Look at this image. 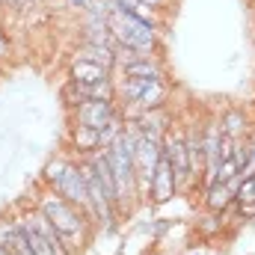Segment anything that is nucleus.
<instances>
[{
	"label": "nucleus",
	"instance_id": "obj_1",
	"mask_svg": "<svg viewBox=\"0 0 255 255\" xmlns=\"http://www.w3.org/2000/svg\"><path fill=\"white\" fill-rule=\"evenodd\" d=\"M33 205H36V208H39L54 226H57V232L71 244L74 253L83 250V244L89 241V235H92V229H95V223H92L86 214H80L71 202H65L54 187H45V184L39 187L36 199H33Z\"/></svg>",
	"mask_w": 255,
	"mask_h": 255
},
{
	"label": "nucleus",
	"instance_id": "obj_2",
	"mask_svg": "<svg viewBox=\"0 0 255 255\" xmlns=\"http://www.w3.org/2000/svg\"><path fill=\"white\" fill-rule=\"evenodd\" d=\"M107 30L113 33L116 48L136 51V54H154L157 51V42H160V36H157L160 30H154V27L142 24L139 18H133L116 0L110 3V12H107Z\"/></svg>",
	"mask_w": 255,
	"mask_h": 255
},
{
	"label": "nucleus",
	"instance_id": "obj_3",
	"mask_svg": "<svg viewBox=\"0 0 255 255\" xmlns=\"http://www.w3.org/2000/svg\"><path fill=\"white\" fill-rule=\"evenodd\" d=\"M160 148H163V154L169 157V163H172V169H175L178 187H181V190H187V187L193 184V178H190L187 145H184V125H181V122L169 119V125H166L163 136H160Z\"/></svg>",
	"mask_w": 255,
	"mask_h": 255
},
{
	"label": "nucleus",
	"instance_id": "obj_4",
	"mask_svg": "<svg viewBox=\"0 0 255 255\" xmlns=\"http://www.w3.org/2000/svg\"><path fill=\"white\" fill-rule=\"evenodd\" d=\"M54 190L60 193L65 202H71L80 214H86V217L95 223V214H92V199H89V187H86V178H83V172H80L77 157H71L68 169L63 172V178L54 184Z\"/></svg>",
	"mask_w": 255,
	"mask_h": 255
},
{
	"label": "nucleus",
	"instance_id": "obj_5",
	"mask_svg": "<svg viewBox=\"0 0 255 255\" xmlns=\"http://www.w3.org/2000/svg\"><path fill=\"white\" fill-rule=\"evenodd\" d=\"M18 220H21V223H27L36 235H42V238L54 247V253H57V255H77L74 250H71V244H68L63 235L57 232V226H54V223H51V220L36 208V205H33V208H27V211H21V214H18Z\"/></svg>",
	"mask_w": 255,
	"mask_h": 255
},
{
	"label": "nucleus",
	"instance_id": "obj_6",
	"mask_svg": "<svg viewBox=\"0 0 255 255\" xmlns=\"http://www.w3.org/2000/svg\"><path fill=\"white\" fill-rule=\"evenodd\" d=\"M116 116H119V101H80L77 107H71V122L98 130Z\"/></svg>",
	"mask_w": 255,
	"mask_h": 255
},
{
	"label": "nucleus",
	"instance_id": "obj_7",
	"mask_svg": "<svg viewBox=\"0 0 255 255\" xmlns=\"http://www.w3.org/2000/svg\"><path fill=\"white\" fill-rule=\"evenodd\" d=\"M175 193H181L178 178H175V169H172L169 157H166L163 148H160V160H157V169H154V175H151V193H148V202L163 205V202H169Z\"/></svg>",
	"mask_w": 255,
	"mask_h": 255
},
{
	"label": "nucleus",
	"instance_id": "obj_8",
	"mask_svg": "<svg viewBox=\"0 0 255 255\" xmlns=\"http://www.w3.org/2000/svg\"><path fill=\"white\" fill-rule=\"evenodd\" d=\"M184 145H187V163H190L193 184L202 181L205 172V145H202V119H190L184 125Z\"/></svg>",
	"mask_w": 255,
	"mask_h": 255
},
{
	"label": "nucleus",
	"instance_id": "obj_9",
	"mask_svg": "<svg viewBox=\"0 0 255 255\" xmlns=\"http://www.w3.org/2000/svg\"><path fill=\"white\" fill-rule=\"evenodd\" d=\"M253 125H255V119L247 107H226L220 113V130H223V136L247 139V136H253Z\"/></svg>",
	"mask_w": 255,
	"mask_h": 255
},
{
	"label": "nucleus",
	"instance_id": "obj_10",
	"mask_svg": "<svg viewBox=\"0 0 255 255\" xmlns=\"http://www.w3.org/2000/svg\"><path fill=\"white\" fill-rule=\"evenodd\" d=\"M68 148L74 157H89L92 151L101 148V130L98 128H86L71 122V130H68Z\"/></svg>",
	"mask_w": 255,
	"mask_h": 255
},
{
	"label": "nucleus",
	"instance_id": "obj_11",
	"mask_svg": "<svg viewBox=\"0 0 255 255\" xmlns=\"http://www.w3.org/2000/svg\"><path fill=\"white\" fill-rule=\"evenodd\" d=\"M71 60H86V63L104 65V68H110V71H116V68H119L116 48H110V45H92V42H83V45L74 51V57H71Z\"/></svg>",
	"mask_w": 255,
	"mask_h": 255
},
{
	"label": "nucleus",
	"instance_id": "obj_12",
	"mask_svg": "<svg viewBox=\"0 0 255 255\" xmlns=\"http://www.w3.org/2000/svg\"><path fill=\"white\" fill-rule=\"evenodd\" d=\"M119 71L125 77H142V80H166V68L163 63L151 54V57H142V60H133L128 65H119Z\"/></svg>",
	"mask_w": 255,
	"mask_h": 255
},
{
	"label": "nucleus",
	"instance_id": "obj_13",
	"mask_svg": "<svg viewBox=\"0 0 255 255\" xmlns=\"http://www.w3.org/2000/svg\"><path fill=\"white\" fill-rule=\"evenodd\" d=\"M68 80L74 83H98V80H113V71L104 65L86 63V60H71L68 63Z\"/></svg>",
	"mask_w": 255,
	"mask_h": 255
},
{
	"label": "nucleus",
	"instance_id": "obj_14",
	"mask_svg": "<svg viewBox=\"0 0 255 255\" xmlns=\"http://www.w3.org/2000/svg\"><path fill=\"white\" fill-rule=\"evenodd\" d=\"M232 205H235V193H232L229 184L214 181L211 187H205V211H211V214H226V211H232Z\"/></svg>",
	"mask_w": 255,
	"mask_h": 255
},
{
	"label": "nucleus",
	"instance_id": "obj_15",
	"mask_svg": "<svg viewBox=\"0 0 255 255\" xmlns=\"http://www.w3.org/2000/svg\"><path fill=\"white\" fill-rule=\"evenodd\" d=\"M18 226H21V232H24V238H27V244H30V253H33V255H57V253H54V247H51V244H48L42 235H36V232L27 226V223H21V220H18Z\"/></svg>",
	"mask_w": 255,
	"mask_h": 255
},
{
	"label": "nucleus",
	"instance_id": "obj_16",
	"mask_svg": "<svg viewBox=\"0 0 255 255\" xmlns=\"http://www.w3.org/2000/svg\"><path fill=\"white\" fill-rule=\"evenodd\" d=\"M68 163H71V157H57V160H51V163L45 166V172H42V184H45V187H54V184L63 178V172L68 169Z\"/></svg>",
	"mask_w": 255,
	"mask_h": 255
},
{
	"label": "nucleus",
	"instance_id": "obj_17",
	"mask_svg": "<svg viewBox=\"0 0 255 255\" xmlns=\"http://www.w3.org/2000/svg\"><path fill=\"white\" fill-rule=\"evenodd\" d=\"M238 172H241V166H238V160H235V157H229V160H220V166H217V181L229 184V181H232Z\"/></svg>",
	"mask_w": 255,
	"mask_h": 255
},
{
	"label": "nucleus",
	"instance_id": "obj_18",
	"mask_svg": "<svg viewBox=\"0 0 255 255\" xmlns=\"http://www.w3.org/2000/svg\"><path fill=\"white\" fill-rule=\"evenodd\" d=\"M18 235V217H3L0 220V247H9V241Z\"/></svg>",
	"mask_w": 255,
	"mask_h": 255
},
{
	"label": "nucleus",
	"instance_id": "obj_19",
	"mask_svg": "<svg viewBox=\"0 0 255 255\" xmlns=\"http://www.w3.org/2000/svg\"><path fill=\"white\" fill-rule=\"evenodd\" d=\"M199 229H202V235H205V238L217 235V232L223 229V214H211V211H208V217L202 220V226H199Z\"/></svg>",
	"mask_w": 255,
	"mask_h": 255
},
{
	"label": "nucleus",
	"instance_id": "obj_20",
	"mask_svg": "<svg viewBox=\"0 0 255 255\" xmlns=\"http://www.w3.org/2000/svg\"><path fill=\"white\" fill-rule=\"evenodd\" d=\"M9 255H33L30 253V244H27V238H24V232H21V226H18V235L9 241Z\"/></svg>",
	"mask_w": 255,
	"mask_h": 255
},
{
	"label": "nucleus",
	"instance_id": "obj_21",
	"mask_svg": "<svg viewBox=\"0 0 255 255\" xmlns=\"http://www.w3.org/2000/svg\"><path fill=\"white\" fill-rule=\"evenodd\" d=\"M232 211L238 214V220H250V217H255V202H250V205H232Z\"/></svg>",
	"mask_w": 255,
	"mask_h": 255
},
{
	"label": "nucleus",
	"instance_id": "obj_22",
	"mask_svg": "<svg viewBox=\"0 0 255 255\" xmlns=\"http://www.w3.org/2000/svg\"><path fill=\"white\" fill-rule=\"evenodd\" d=\"M9 54H12V42H9V39H6V33L0 30V63H3Z\"/></svg>",
	"mask_w": 255,
	"mask_h": 255
},
{
	"label": "nucleus",
	"instance_id": "obj_23",
	"mask_svg": "<svg viewBox=\"0 0 255 255\" xmlns=\"http://www.w3.org/2000/svg\"><path fill=\"white\" fill-rule=\"evenodd\" d=\"M145 6H151V9H166L169 6V0H142Z\"/></svg>",
	"mask_w": 255,
	"mask_h": 255
},
{
	"label": "nucleus",
	"instance_id": "obj_24",
	"mask_svg": "<svg viewBox=\"0 0 255 255\" xmlns=\"http://www.w3.org/2000/svg\"><path fill=\"white\" fill-rule=\"evenodd\" d=\"M0 255H6V247H0Z\"/></svg>",
	"mask_w": 255,
	"mask_h": 255
},
{
	"label": "nucleus",
	"instance_id": "obj_25",
	"mask_svg": "<svg viewBox=\"0 0 255 255\" xmlns=\"http://www.w3.org/2000/svg\"><path fill=\"white\" fill-rule=\"evenodd\" d=\"M253 187H255V175H253Z\"/></svg>",
	"mask_w": 255,
	"mask_h": 255
},
{
	"label": "nucleus",
	"instance_id": "obj_26",
	"mask_svg": "<svg viewBox=\"0 0 255 255\" xmlns=\"http://www.w3.org/2000/svg\"><path fill=\"white\" fill-rule=\"evenodd\" d=\"M0 6H3V0H0Z\"/></svg>",
	"mask_w": 255,
	"mask_h": 255
},
{
	"label": "nucleus",
	"instance_id": "obj_27",
	"mask_svg": "<svg viewBox=\"0 0 255 255\" xmlns=\"http://www.w3.org/2000/svg\"><path fill=\"white\" fill-rule=\"evenodd\" d=\"M253 119H255V113H253Z\"/></svg>",
	"mask_w": 255,
	"mask_h": 255
}]
</instances>
